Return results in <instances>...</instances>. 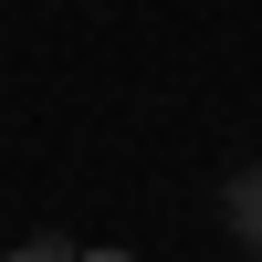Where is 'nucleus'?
Wrapping results in <instances>:
<instances>
[{"label": "nucleus", "mask_w": 262, "mask_h": 262, "mask_svg": "<svg viewBox=\"0 0 262 262\" xmlns=\"http://www.w3.org/2000/svg\"><path fill=\"white\" fill-rule=\"evenodd\" d=\"M84 262H126V252H84Z\"/></svg>", "instance_id": "obj_1"}, {"label": "nucleus", "mask_w": 262, "mask_h": 262, "mask_svg": "<svg viewBox=\"0 0 262 262\" xmlns=\"http://www.w3.org/2000/svg\"><path fill=\"white\" fill-rule=\"evenodd\" d=\"M21 262H42V252H21Z\"/></svg>", "instance_id": "obj_2"}]
</instances>
